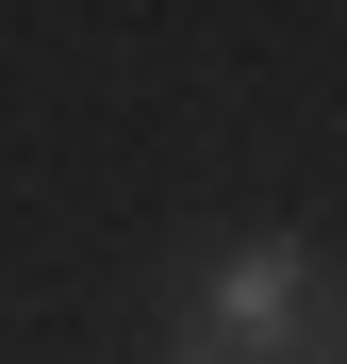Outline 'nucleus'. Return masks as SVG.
Segmentation results:
<instances>
[{
  "mask_svg": "<svg viewBox=\"0 0 347 364\" xmlns=\"http://www.w3.org/2000/svg\"><path fill=\"white\" fill-rule=\"evenodd\" d=\"M199 331L231 364H347V265L298 249V232H248V249L199 282Z\"/></svg>",
  "mask_w": 347,
  "mask_h": 364,
  "instance_id": "1",
  "label": "nucleus"
},
{
  "mask_svg": "<svg viewBox=\"0 0 347 364\" xmlns=\"http://www.w3.org/2000/svg\"><path fill=\"white\" fill-rule=\"evenodd\" d=\"M165 364H231V348H215V331H199V315H182V348H165Z\"/></svg>",
  "mask_w": 347,
  "mask_h": 364,
  "instance_id": "2",
  "label": "nucleus"
}]
</instances>
